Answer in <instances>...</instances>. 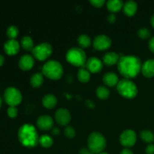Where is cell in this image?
Returning a JSON list of instances; mask_svg holds the SVG:
<instances>
[{
    "label": "cell",
    "instance_id": "obj_14",
    "mask_svg": "<svg viewBox=\"0 0 154 154\" xmlns=\"http://www.w3.org/2000/svg\"><path fill=\"white\" fill-rule=\"evenodd\" d=\"M5 52L10 56L15 55L20 51V44L15 39H10L4 45Z\"/></svg>",
    "mask_w": 154,
    "mask_h": 154
},
{
    "label": "cell",
    "instance_id": "obj_27",
    "mask_svg": "<svg viewBox=\"0 0 154 154\" xmlns=\"http://www.w3.org/2000/svg\"><path fill=\"white\" fill-rule=\"evenodd\" d=\"M141 138L147 143H151L154 141V134L150 130H143L141 132Z\"/></svg>",
    "mask_w": 154,
    "mask_h": 154
},
{
    "label": "cell",
    "instance_id": "obj_22",
    "mask_svg": "<svg viewBox=\"0 0 154 154\" xmlns=\"http://www.w3.org/2000/svg\"><path fill=\"white\" fill-rule=\"evenodd\" d=\"M44 78L43 74L38 72L32 75V76L30 78V84L33 87H38L43 84Z\"/></svg>",
    "mask_w": 154,
    "mask_h": 154
},
{
    "label": "cell",
    "instance_id": "obj_29",
    "mask_svg": "<svg viewBox=\"0 0 154 154\" xmlns=\"http://www.w3.org/2000/svg\"><path fill=\"white\" fill-rule=\"evenodd\" d=\"M19 30L15 26H11L7 29V35L10 39H15L18 35Z\"/></svg>",
    "mask_w": 154,
    "mask_h": 154
},
{
    "label": "cell",
    "instance_id": "obj_36",
    "mask_svg": "<svg viewBox=\"0 0 154 154\" xmlns=\"http://www.w3.org/2000/svg\"><path fill=\"white\" fill-rule=\"evenodd\" d=\"M80 154H94L93 152L90 151L89 149L85 148V147H83L80 150Z\"/></svg>",
    "mask_w": 154,
    "mask_h": 154
},
{
    "label": "cell",
    "instance_id": "obj_20",
    "mask_svg": "<svg viewBox=\"0 0 154 154\" xmlns=\"http://www.w3.org/2000/svg\"><path fill=\"white\" fill-rule=\"evenodd\" d=\"M57 99L56 96L53 94H47L44 96L42 99V104L45 108L48 109L54 108L57 105Z\"/></svg>",
    "mask_w": 154,
    "mask_h": 154
},
{
    "label": "cell",
    "instance_id": "obj_11",
    "mask_svg": "<svg viewBox=\"0 0 154 154\" xmlns=\"http://www.w3.org/2000/svg\"><path fill=\"white\" fill-rule=\"evenodd\" d=\"M55 118L60 126H66L71 120V114L66 108H60L56 111Z\"/></svg>",
    "mask_w": 154,
    "mask_h": 154
},
{
    "label": "cell",
    "instance_id": "obj_2",
    "mask_svg": "<svg viewBox=\"0 0 154 154\" xmlns=\"http://www.w3.org/2000/svg\"><path fill=\"white\" fill-rule=\"evenodd\" d=\"M18 138L24 147L30 148L35 147L39 141L38 135L35 127L29 123L20 126L18 131Z\"/></svg>",
    "mask_w": 154,
    "mask_h": 154
},
{
    "label": "cell",
    "instance_id": "obj_7",
    "mask_svg": "<svg viewBox=\"0 0 154 154\" xmlns=\"http://www.w3.org/2000/svg\"><path fill=\"white\" fill-rule=\"evenodd\" d=\"M4 99L10 107H15L22 101V94L18 89L15 87H8L4 93Z\"/></svg>",
    "mask_w": 154,
    "mask_h": 154
},
{
    "label": "cell",
    "instance_id": "obj_10",
    "mask_svg": "<svg viewBox=\"0 0 154 154\" xmlns=\"http://www.w3.org/2000/svg\"><path fill=\"white\" fill-rule=\"evenodd\" d=\"M111 45V40L105 35H99L95 38L93 41V46L96 50L103 51L109 48Z\"/></svg>",
    "mask_w": 154,
    "mask_h": 154
},
{
    "label": "cell",
    "instance_id": "obj_32",
    "mask_svg": "<svg viewBox=\"0 0 154 154\" xmlns=\"http://www.w3.org/2000/svg\"><path fill=\"white\" fill-rule=\"evenodd\" d=\"M7 113L9 117H11V118H14V117H16L17 116L18 111L16 107H9L8 108Z\"/></svg>",
    "mask_w": 154,
    "mask_h": 154
},
{
    "label": "cell",
    "instance_id": "obj_15",
    "mask_svg": "<svg viewBox=\"0 0 154 154\" xmlns=\"http://www.w3.org/2000/svg\"><path fill=\"white\" fill-rule=\"evenodd\" d=\"M35 63L34 58L31 55L26 54L22 56L19 60V67L22 70L28 71L33 67Z\"/></svg>",
    "mask_w": 154,
    "mask_h": 154
},
{
    "label": "cell",
    "instance_id": "obj_26",
    "mask_svg": "<svg viewBox=\"0 0 154 154\" xmlns=\"http://www.w3.org/2000/svg\"><path fill=\"white\" fill-rule=\"evenodd\" d=\"M39 144L44 147H50L52 146L54 143V140L50 135H43L39 138Z\"/></svg>",
    "mask_w": 154,
    "mask_h": 154
},
{
    "label": "cell",
    "instance_id": "obj_13",
    "mask_svg": "<svg viewBox=\"0 0 154 154\" xmlns=\"http://www.w3.org/2000/svg\"><path fill=\"white\" fill-rule=\"evenodd\" d=\"M54 126V120L52 117L48 115H42L38 118L37 126L42 130L51 129Z\"/></svg>",
    "mask_w": 154,
    "mask_h": 154
},
{
    "label": "cell",
    "instance_id": "obj_16",
    "mask_svg": "<svg viewBox=\"0 0 154 154\" xmlns=\"http://www.w3.org/2000/svg\"><path fill=\"white\" fill-rule=\"evenodd\" d=\"M141 72L146 78L154 76V59H149L144 62L141 66Z\"/></svg>",
    "mask_w": 154,
    "mask_h": 154
},
{
    "label": "cell",
    "instance_id": "obj_41",
    "mask_svg": "<svg viewBox=\"0 0 154 154\" xmlns=\"http://www.w3.org/2000/svg\"><path fill=\"white\" fill-rule=\"evenodd\" d=\"M1 105H2V99L0 97V108H1Z\"/></svg>",
    "mask_w": 154,
    "mask_h": 154
},
{
    "label": "cell",
    "instance_id": "obj_24",
    "mask_svg": "<svg viewBox=\"0 0 154 154\" xmlns=\"http://www.w3.org/2000/svg\"><path fill=\"white\" fill-rule=\"evenodd\" d=\"M78 78L81 82H88L90 79V73L87 69L81 68L78 72Z\"/></svg>",
    "mask_w": 154,
    "mask_h": 154
},
{
    "label": "cell",
    "instance_id": "obj_35",
    "mask_svg": "<svg viewBox=\"0 0 154 154\" xmlns=\"http://www.w3.org/2000/svg\"><path fill=\"white\" fill-rule=\"evenodd\" d=\"M148 46L150 51L154 53V36L150 39V42H149L148 43Z\"/></svg>",
    "mask_w": 154,
    "mask_h": 154
},
{
    "label": "cell",
    "instance_id": "obj_28",
    "mask_svg": "<svg viewBox=\"0 0 154 154\" xmlns=\"http://www.w3.org/2000/svg\"><path fill=\"white\" fill-rule=\"evenodd\" d=\"M96 95H97V96L99 99H108V96H109L110 95V91L109 90H108V88H106L105 87L100 86V87H99L96 89Z\"/></svg>",
    "mask_w": 154,
    "mask_h": 154
},
{
    "label": "cell",
    "instance_id": "obj_25",
    "mask_svg": "<svg viewBox=\"0 0 154 154\" xmlns=\"http://www.w3.org/2000/svg\"><path fill=\"white\" fill-rule=\"evenodd\" d=\"M78 42L80 47H81L82 48H88L90 45V44H91V39H90V38L87 35L83 34L81 35L78 37Z\"/></svg>",
    "mask_w": 154,
    "mask_h": 154
},
{
    "label": "cell",
    "instance_id": "obj_42",
    "mask_svg": "<svg viewBox=\"0 0 154 154\" xmlns=\"http://www.w3.org/2000/svg\"><path fill=\"white\" fill-rule=\"evenodd\" d=\"M99 154H108V153H99Z\"/></svg>",
    "mask_w": 154,
    "mask_h": 154
},
{
    "label": "cell",
    "instance_id": "obj_3",
    "mask_svg": "<svg viewBox=\"0 0 154 154\" xmlns=\"http://www.w3.org/2000/svg\"><path fill=\"white\" fill-rule=\"evenodd\" d=\"M42 74L51 80H58L63 76V68L58 61L51 60L43 66Z\"/></svg>",
    "mask_w": 154,
    "mask_h": 154
},
{
    "label": "cell",
    "instance_id": "obj_30",
    "mask_svg": "<svg viewBox=\"0 0 154 154\" xmlns=\"http://www.w3.org/2000/svg\"><path fill=\"white\" fill-rule=\"evenodd\" d=\"M138 35L141 38L146 39L150 37V35H151V32H150V31L147 28L143 27V28H141L138 29Z\"/></svg>",
    "mask_w": 154,
    "mask_h": 154
},
{
    "label": "cell",
    "instance_id": "obj_34",
    "mask_svg": "<svg viewBox=\"0 0 154 154\" xmlns=\"http://www.w3.org/2000/svg\"><path fill=\"white\" fill-rule=\"evenodd\" d=\"M146 153L147 154H154V144H149L145 149Z\"/></svg>",
    "mask_w": 154,
    "mask_h": 154
},
{
    "label": "cell",
    "instance_id": "obj_9",
    "mask_svg": "<svg viewBox=\"0 0 154 154\" xmlns=\"http://www.w3.org/2000/svg\"><path fill=\"white\" fill-rule=\"evenodd\" d=\"M136 134L132 129L123 131L120 136V143L126 147H132L136 142Z\"/></svg>",
    "mask_w": 154,
    "mask_h": 154
},
{
    "label": "cell",
    "instance_id": "obj_33",
    "mask_svg": "<svg viewBox=\"0 0 154 154\" xmlns=\"http://www.w3.org/2000/svg\"><path fill=\"white\" fill-rule=\"evenodd\" d=\"M90 3L95 7H102L105 3V0H90Z\"/></svg>",
    "mask_w": 154,
    "mask_h": 154
},
{
    "label": "cell",
    "instance_id": "obj_31",
    "mask_svg": "<svg viewBox=\"0 0 154 154\" xmlns=\"http://www.w3.org/2000/svg\"><path fill=\"white\" fill-rule=\"evenodd\" d=\"M64 132H65V135H66L68 138H72L75 137V129L72 127V126H67V127H66Z\"/></svg>",
    "mask_w": 154,
    "mask_h": 154
},
{
    "label": "cell",
    "instance_id": "obj_37",
    "mask_svg": "<svg viewBox=\"0 0 154 154\" xmlns=\"http://www.w3.org/2000/svg\"><path fill=\"white\" fill-rule=\"evenodd\" d=\"M108 20L109 21L110 23H114V21L116 20V15L114 14V13L110 14L108 16Z\"/></svg>",
    "mask_w": 154,
    "mask_h": 154
},
{
    "label": "cell",
    "instance_id": "obj_19",
    "mask_svg": "<svg viewBox=\"0 0 154 154\" xmlns=\"http://www.w3.org/2000/svg\"><path fill=\"white\" fill-rule=\"evenodd\" d=\"M120 57L117 54L114 52H108L103 57V62L107 66H112V65L118 63Z\"/></svg>",
    "mask_w": 154,
    "mask_h": 154
},
{
    "label": "cell",
    "instance_id": "obj_8",
    "mask_svg": "<svg viewBox=\"0 0 154 154\" xmlns=\"http://www.w3.org/2000/svg\"><path fill=\"white\" fill-rule=\"evenodd\" d=\"M52 51L53 49L51 45L49 43L44 42V43L39 44L37 46L34 47L32 53L33 56L35 57V59L40 60V61H43L51 56Z\"/></svg>",
    "mask_w": 154,
    "mask_h": 154
},
{
    "label": "cell",
    "instance_id": "obj_6",
    "mask_svg": "<svg viewBox=\"0 0 154 154\" xmlns=\"http://www.w3.org/2000/svg\"><path fill=\"white\" fill-rule=\"evenodd\" d=\"M66 60L73 66L82 67L85 65L87 57L83 49L78 48H72L67 51Z\"/></svg>",
    "mask_w": 154,
    "mask_h": 154
},
{
    "label": "cell",
    "instance_id": "obj_5",
    "mask_svg": "<svg viewBox=\"0 0 154 154\" xmlns=\"http://www.w3.org/2000/svg\"><path fill=\"white\" fill-rule=\"evenodd\" d=\"M89 150L93 153H101L106 147V140L105 137L98 132H94L88 137Z\"/></svg>",
    "mask_w": 154,
    "mask_h": 154
},
{
    "label": "cell",
    "instance_id": "obj_40",
    "mask_svg": "<svg viewBox=\"0 0 154 154\" xmlns=\"http://www.w3.org/2000/svg\"><path fill=\"white\" fill-rule=\"evenodd\" d=\"M150 23H151L152 26H153L154 28V14L151 17V19H150Z\"/></svg>",
    "mask_w": 154,
    "mask_h": 154
},
{
    "label": "cell",
    "instance_id": "obj_1",
    "mask_svg": "<svg viewBox=\"0 0 154 154\" xmlns=\"http://www.w3.org/2000/svg\"><path fill=\"white\" fill-rule=\"evenodd\" d=\"M141 60L135 56H123L117 63L119 72L127 79L136 76L141 70Z\"/></svg>",
    "mask_w": 154,
    "mask_h": 154
},
{
    "label": "cell",
    "instance_id": "obj_21",
    "mask_svg": "<svg viewBox=\"0 0 154 154\" xmlns=\"http://www.w3.org/2000/svg\"><path fill=\"white\" fill-rule=\"evenodd\" d=\"M123 7V2L121 0H110L107 2V8L111 12H117Z\"/></svg>",
    "mask_w": 154,
    "mask_h": 154
},
{
    "label": "cell",
    "instance_id": "obj_39",
    "mask_svg": "<svg viewBox=\"0 0 154 154\" xmlns=\"http://www.w3.org/2000/svg\"><path fill=\"white\" fill-rule=\"evenodd\" d=\"M4 61H5L4 57H3L2 55H1V54H0V66H2L3 63H4Z\"/></svg>",
    "mask_w": 154,
    "mask_h": 154
},
{
    "label": "cell",
    "instance_id": "obj_12",
    "mask_svg": "<svg viewBox=\"0 0 154 154\" xmlns=\"http://www.w3.org/2000/svg\"><path fill=\"white\" fill-rule=\"evenodd\" d=\"M86 67L89 72H93V73H98L102 69L103 64L102 63V60H100L97 57H93L87 60Z\"/></svg>",
    "mask_w": 154,
    "mask_h": 154
},
{
    "label": "cell",
    "instance_id": "obj_23",
    "mask_svg": "<svg viewBox=\"0 0 154 154\" xmlns=\"http://www.w3.org/2000/svg\"><path fill=\"white\" fill-rule=\"evenodd\" d=\"M21 46L26 51H32L34 48V43L33 40L30 36H24L21 39Z\"/></svg>",
    "mask_w": 154,
    "mask_h": 154
},
{
    "label": "cell",
    "instance_id": "obj_38",
    "mask_svg": "<svg viewBox=\"0 0 154 154\" xmlns=\"http://www.w3.org/2000/svg\"><path fill=\"white\" fill-rule=\"evenodd\" d=\"M120 154H133V153H132V150H130L129 149L126 148V149H123V150H122Z\"/></svg>",
    "mask_w": 154,
    "mask_h": 154
},
{
    "label": "cell",
    "instance_id": "obj_4",
    "mask_svg": "<svg viewBox=\"0 0 154 154\" xmlns=\"http://www.w3.org/2000/svg\"><path fill=\"white\" fill-rule=\"evenodd\" d=\"M117 90L121 96L127 99L135 98L138 94L137 86L133 81L127 78H124L119 81L117 85Z\"/></svg>",
    "mask_w": 154,
    "mask_h": 154
},
{
    "label": "cell",
    "instance_id": "obj_17",
    "mask_svg": "<svg viewBox=\"0 0 154 154\" xmlns=\"http://www.w3.org/2000/svg\"><path fill=\"white\" fill-rule=\"evenodd\" d=\"M138 5L135 1L129 0L123 5V12L128 16H133L137 11Z\"/></svg>",
    "mask_w": 154,
    "mask_h": 154
},
{
    "label": "cell",
    "instance_id": "obj_18",
    "mask_svg": "<svg viewBox=\"0 0 154 154\" xmlns=\"http://www.w3.org/2000/svg\"><path fill=\"white\" fill-rule=\"evenodd\" d=\"M103 81L106 85L109 87H114L119 83L118 76L114 72H108L103 76Z\"/></svg>",
    "mask_w": 154,
    "mask_h": 154
}]
</instances>
